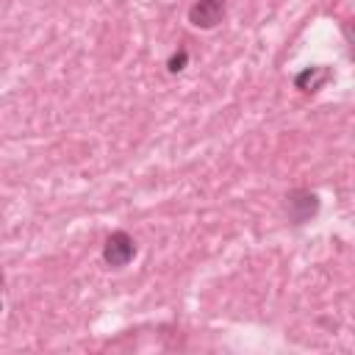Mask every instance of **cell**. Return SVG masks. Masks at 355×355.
Here are the masks:
<instances>
[{
  "mask_svg": "<svg viewBox=\"0 0 355 355\" xmlns=\"http://www.w3.org/2000/svg\"><path fill=\"white\" fill-rule=\"evenodd\" d=\"M319 208H322V197L313 189H308V186L288 189L286 197H283V216L294 227H302V225L313 222Z\"/></svg>",
  "mask_w": 355,
  "mask_h": 355,
  "instance_id": "obj_1",
  "label": "cell"
},
{
  "mask_svg": "<svg viewBox=\"0 0 355 355\" xmlns=\"http://www.w3.org/2000/svg\"><path fill=\"white\" fill-rule=\"evenodd\" d=\"M227 17V0H191L186 19L197 31H214Z\"/></svg>",
  "mask_w": 355,
  "mask_h": 355,
  "instance_id": "obj_3",
  "label": "cell"
},
{
  "mask_svg": "<svg viewBox=\"0 0 355 355\" xmlns=\"http://www.w3.org/2000/svg\"><path fill=\"white\" fill-rule=\"evenodd\" d=\"M164 67H166L169 75H180V72L189 67V47H186V44H178V47L172 50V55L166 58Z\"/></svg>",
  "mask_w": 355,
  "mask_h": 355,
  "instance_id": "obj_5",
  "label": "cell"
},
{
  "mask_svg": "<svg viewBox=\"0 0 355 355\" xmlns=\"http://www.w3.org/2000/svg\"><path fill=\"white\" fill-rule=\"evenodd\" d=\"M0 313H3V302H0Z\"/></svg>",
  "mask_w": 355,
  "mask_h": 355,
  "instance_id": "obj_7",
  "label": "cell"
},
{
  "mask_svg": "<svg viewBox=\"0 0 355 355\" xmlns=\"http://www.w3.org/2000/svg\"><path fill=\"white\" fill-rule=\"evenodd\" d=\"M6 288V275H3V263H0V291Z\"/></svg>",
  "mask_w": 355,
  "mask_h": 355,
  "instance_id": "obj_6",
  "label": "cell"
},
{
  "mask_svg": "<svg viewBox=\"0 0 355 355\" xmlns=\"http://www.w3.org/2000/svg\"><path fill=\"white\" fill-rule=\"evenodd\" d=\"M327 80H333V67L327 64H313V67H305L294 75V89H300L302 94H313L319 92Z\"/></svg>",
  "mask_w": 355,
  "mask_h": 355,
  "instance_id": "obj_4",
  "label": "cell"
},
{
  "mask_svg": "<svg viewBox=\"0 0 355 355\" xmlns=\"http://www.w3.org/2000/svg\"><path fill=\"white\" fill-rule=\"evenodd\" d=\"M139 252L136 239L128 230H111L103 241V263L108 269H125Z\"/></svg>",
  "mask_w": 355,
  "mask_h": 355,
  "instance_id": "obj_2",
  "label": "cell"
}]
</instances>
